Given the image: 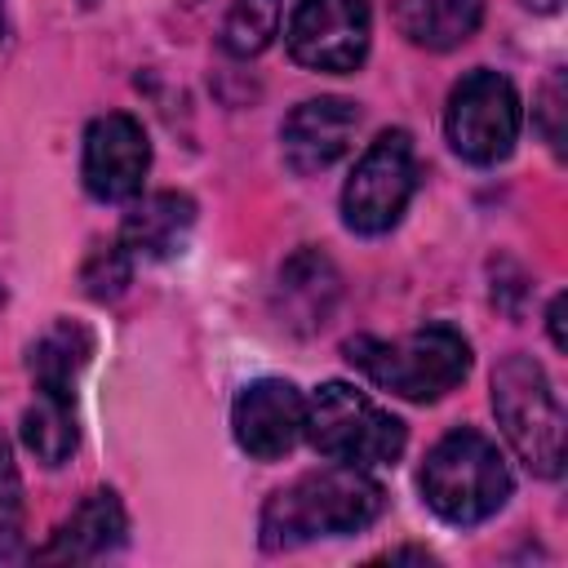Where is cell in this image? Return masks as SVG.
Listing matches in <instances>:
<instances>
[{"label":"cell","mask_w":568,"mask_h":568,"mask_svg":"<svg viewBox=\"0 0 568 568\" xmlns=\"http://www.w3.org/2000/svg\"><path fill=\"white\" fill-rule=\"evenodd\" d=\"M519 124H524V106L506 75L479 67L453 84L444 129L462 160H470V164L506 160L519 142Z\"/></svg>","instance_id":"7"},{"label":"cell","mask_w":568,"mask_h":568,"mask_svg":"<svg viewBox=\"0 0 568 568\" xmlns=\"http://www.w3.org/2000/svg\"><path fill=\"white\" fill-rule=\"evenodd\" d=\"M284 40L293 62L311 71L346 75L368 58L373 4L368 0H297Z\"/></svg>","instance_id":"8"},{"label":"cell","mask_w":568,"mask_h":568,"mask_svg":"<svg viewBox=\"0 0 568 568\" xmlns=\"http://www.w3.org/2000/svg\"><path fill=\"white\" fill-rule=\"evenodd\" d=\"M532 115H537V124H541L546 142H550L555 151H564V75H559V71H555V75L541 84Z\"/></svg>","instance_id":"20"},{"label":"cell","mask_w":568,"mask_h":568,"mask_svg":"<svg viewBox=\"0 0 568 568\" xmlns=\"http://www.w3.org/2000/svg\"><path fill=\"white\" fill-rule=\"evenodd\" d=\"M346 359L382 390L408 404L444 399L470 373V342L453 324H426L408 337H351Z\"/></svg>","instance_id":"2"},{"label":"cell","mask_w":568,"mask_h":568,"mask_svg":"<svg viewBox=\"0 0 568 568\" xmlns=\"http://www.w3.org/2000/svg\"><path fill=\"white\" fill-rule=\"evenodd\" d=\"M93 355V337L84 324H71V320H58L49 333H40L27 351V368H31V382L36 386H53V390H75V377L80 368L89 364Z\"/></svg>","instance_id":"17"},{"label":"cell","mask_w":568,"mask_h":568,"mask_svg":"<svg viewBox=\"0 0 568 568\" xmlns=\"http://www.w3.org/2000/svg\"><path fill=\"white\" fill-rule=\"evenodd\" d=\"M195 222V204L191 195H178V191H155L146 195L142 204H133L124 213V226H120V248L129 257H169L186 231Z\"/></svg>","instance_id":"13"},{"label":"cell","mask_w":568,"mask_h":568,"mask_svg":"<svg viewBox=\"0 0 568 568\" xmlns=\"http://www.w3.org/2000/svg\"><path fill=\"white\" fill-rule=\"evenodd\" d=\"M550 342L564 351V293H555V302H550Z\"/></svg>","instance_id":"21"},{"label":"cell","mask_w":568,"mask_h":568,"mask_svg":"<svg viewBox=\"0 0 568 568\" xmlns=\"http://www.w3.org/2000/svg\"><path fill=\"white\" fill-rule=\"evenodd\" d=\"M18 532H22V479H18V466H13V448L0 435V559L22 555Z\"/></svg>","instance_id":"19"},{"label":"cell","mask_w":568,"mask_h":568,"mask_svg":"<svg viewBox=\"0 0 568 568\" xmlns=\"http://www.w3.org/2000/svg\"><path fill=\"white\" fill-rule=\"evenodd\" d=\"M280 297H284V306H280L284 324H293L302 333L320 328L328 320L333 302H337V271H333V262L324 253H315V248L293 253L284 262V271H280Z\"/></svg>","instance_id":"14"},{"label":"cell","mask_w":568,"mask_h":568,"mask_svg":"<svg viewBox=\"0 0 568 568\" xmlns=\"http://www.w3.org/2000/svg\"><path fill=\"white\" fill-rule=\"evenodd\" d=\"M417 191V151L404 129H386L368 142L342 186V222L355 235H386Z\"/></svg>","instance_id":"6"},{"label":"cell","mask_w":568,"mask_h":568,"mask_svg":"<svg viewBox=\"0 0 568 568\" xmlns=\"http://www.w3.org/2000/svg\"><path fill=\"white\" fill-rule=\"evenodd\" d=\"M484 22V0H404L399 27L413 44L448 53L466 44Z\"/></svg>","instance_id":"16"},{"label":"cell","mask_w":568,"mask_h":568,"mask_svg":"<svg viewBox=\"0 0 568 568\" xmlns=\"http://www.w3.org/2000/svg\"><path fill=\"white\" fill-rule=\"evenodd\" d=\"M124 506L111 488H98L89 493L71 519L58 524L53 541L40 550V559H53V564H93V559H106L111 550L124 546Z\"/></svg>","instance_id":"12"},{"label":"cell","mask_w":568,"mask_h":568,"mask_svg":"<svg viewBox=\"0 0 568 568\" xmlns=\"http://www.w3.org/2000/svg\"><path fill=\"white\" fill-rule=\"evenodd\" d=\"M386 506L382 484L364 466H320L297 475L293 484L275 488L262 506V546L266 550H293L315 537H351L368 528Z\"/></svg>","instance_id":"1"},{"label":"cell","mask_w":568,"mask_h":568,"mask_svg":"<svg viewBox=\"0 0 568 568\" xmlns=\"http://www.w3.org/2000/svg\"><path fill=\"white\" fill-rule=\"evenodd\" d=\"M0 36H4V0H0Z\"/></svg>","instance_id":"23"},{"label":"cell","mask_w":568,"mask_h":568,"mask_svg":"<svg viewBox=\"0 0 568 568\" xmlns=\"http://www.w3.org/2000/svg\"><path fill=\"white\" fill-rule=\"evenodd\" d=\"M151 169V142L146 129L124 115V111H106L89 124L84 133V191L93 200H129L142 191Z\"/></svg>","instance_id":"9"},{"label":"cell","mask_w":568,"mask_h":568,"mask_svg":"<svg viewBox=\"0 0 568 568\" xmlns=\"http://www.w3.org/2000/svg\"><path fill=\"white\" fill-rule=\"evenodd\" d=\"M528 9H541V13H555V9H559V0H528Z\"/></svg>","instance_id":"22"},{"label":"cell","mask_w":568,"mask_h":568,"mask_svg":"<svg viewBox=\"0 0 568 568\" xmlns=\"http://www.w3.org/2000/svg\"><path fill=\"white\" fill-rule=\"evenodd\" d=\"M311 448L328 462L346 466H386L404 453V422L390 417L382 404H373L364 390L346 382H324L306 399V430Z\"/></svg>","instance_id":"5"},{"label":"cell","mask_w":568,"mask_h":568,"mask_svg":"<svg viewBox=\"0 0 568 568\" xmlns=\"http://www.w3.org/2000/svg\"><path fill=\"white\" fill-rule=\"evenodd\" d=\"M280 31V0H231L222 18V49L231 58H257Z\"/></svg>","instance_id":"18"},{"label":"cell","mask_w":568,"mask_h":568,"mask_svg":"<svg viewBox=\"0 0 568 568\" xmlns=\"http://www.w3.org/2000/svg\"><path fill=\"white\" fill-rule=\"evenodd\" d=\"M231 430H235V444L248 457L275 462L306 430V395L284 377H257L235 395Z\"/></svg>","instance_id":"10"},{"label":"cell","mask_w":568,"mask_h":568,"mask_svg":"<svg viewBox=\"0 0 568 568\" xmlns=\"http://www.w3.org/2000/svg\"><path fill=\"white\" fill-rule=\"evenodd\" d=\"M422 497L426 506L448 519V524H484L488 515H497L510 497V466L501 457V448L462 426V430H448L422 462Z\"/></svg>","instance_id":"3"},{"label":"cell","mask_w":568,"mask_h":568,"mask_svg":"<svg viewBox=\"0 0 568 568\" xmlns=\"http://www.w3.org/2000/svg\"><path fill=\"white\" fill-rule=\"evenodd\" d=\"M355 129H359L355 102H346V98H311V102L293 106L288 120L280 124L284 164L297 178L324 173V169H333L351 151Z\"/></svg>","instance_id":"11"},{"label":"cell","mask_w":568,"mask_h":568,"mask_svg":"<svg viewBox=\"0 0 568 568\" xmlns=\"http://www.w3.org/2000/svg\"><path fill=\"white\" fill-rule=\"evenodd\" d=\"M493 413L532 475L555 479L564 470V404L532 355H506L493 368Z\"/></svg>","instance_id":"4"},{"label":"cell","mask_w":568,"mask_h":568,"mask_svg":"<svg viewBox=\"0 0 568 568\" xmlns=\"http://www.w3.org/2000/svg\"><path fill=\"white\" fill-rule=\"evenodd\" d=\"M22 444L31 448L36 462L44 466H62L75 444H80V426H75V390H53V386H36L27 413H22Z\"/></svg>","instance_id":"15"},{"label":"cell","mask_w":568,"mask_h":568,"mask_svg":"<svg viewBox=\"0 0 568 568\" xmlns=\"http://www.w3.org/2000/svg\"><path fill=\"white\" fill-rule=\"evenodd\" d=\"M0 302H4V288H0Z\"/></svg>","instance_id":"24"}]
</instances>
